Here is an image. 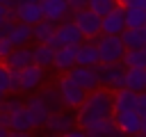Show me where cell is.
<instances>
[{
    "label": "cell",
    "instance_id": "obj_30",
    "mask_svg": "<svg viewBox=\"0 0 146 137\" xmlns=\"http://www.w3.org/2000/svg\"><path fill=\"white\" fill-rule=\"evenodd\" d=\"M14 50V43H11V39L7 37V34H0V62H5L7 59V55Z\"/></svg>",
    "mask_w": 146,
    "mask_h": 137
},
{
    "label": "cell",
    "instance_id": "obj_18",
    "mask_svg": "<svg viewBox=\"0 0 146 137\" xmlns=\"http://www.w3.org/2000/svg\"><path fill=\"white\" fill-rule=\"evenodd\" d=\"M71 126H75V119H73V114H64V112H52L46 121V128L50 132H59V135H64Z\"/></svg>",
    "mask_w": 146,
    "mask_h": 137
},
{
    "label": "cell",
    "instance_id": "obj_16",
    "mask_svg": "<svg viewBox=\"0 0 146 137\" xmlns=\"http://www.w3.org/2000/svg\"><path fill=\"white\" fill-rule=\"evenodd\" d=\"M137 98L139 94L128 89V87H121L114 91V112H125V110H135L137 107Z\"/></svg>",
    "mask_w": 146,
    "mask_h": 137
},
{
    "label": "cell",
    "instance_id": "obj_15",
    "mask_svg": "<svg viewBox=\"0 0 146 137\" xmlns=\"http://www.w3.org/2000/svg\"><path fill=\"white\" fill-rule=\"evenodd\" d=\"M16 14H18V21L21 23H30V25H34V23H39L43 18V11H41L39 0H21Z\"/></svg>",
    "mask_w": 146,
    "mask_h": 137
},
{
    "label": "cell",
    "instance_id": "obj_10",
    "mask_svg": "<svg viewBox=\"0 0 146 137\" xmlns=\"http://www.w3.org/2000/svg\"><path fill=\"white\" fill-rule=\"evenodd\" d=\"M123 11L125 9L119 5L116 9H112L110 14H105L100 18V32H105V34H121L125 30V16H123Z\"/></svg>",
    "mask_w": 146,
    "mask_h": 137
},
{
    "label": "cell",
    "instance_id": "obj_23",
    "mask_svg": "<svg viewBox=\"0 0 146 137\" xmlns=\"http://www.w3.org/2000/svg\"><path fill=\"white\" fill-rule=\"evenodd\" d=\"M52 57H55V48L52 46H48V43H43V41H39V46H34L32 48V59H34V64H39V66H52Z\"/></svg>",
    "mask_w": 146,
    "mask_h": 137
},
{
    "label": "cell",
    "instance_id": "obj_9",
    "mask_svg": "<svg viewBox=\"0 0 146 137\" xmlns=\"http://www.w3.org/2000/svg\"><path fill=\"white\" fill-rule=\"evenodd\" d=\"M39 5H41V11H43V18H50L57 25L62 21H68V16L73 14L66 0H39Z\"/></svg>",
    "mask_w": 146,
    "mask_h": 137
},
{
    "label": "cell",
    "instance_id": "obj_2",
    "mask_svg": "<svg viewBox=\"0 0 146 137\" xmlns=\"http://www.w3.org/2000/svg\"><path fill=\"white\" fill-rule=\"evenodd\" d=\"M96 46H98V57L103 64H112V62H121L125 46L121 41V34H105L100 32L96 37Z\"/></svg>",
    "mask_w": 146,
    "mask_h": 137
},
{
    "label": "cell",
    "instance_id": "obj_3",
    "mask_svg": "<svg viewBox=\"0 0 146 137\" xmlns=\"http://www.w3.org/2000/svg\"><path fill=\"white\" fill-rule=\"evenodd\" d=\"M57 89H59V96H62V103H64V107H71V110H78L82 103H84V98H87V89L84 87H80L68 73L64 75V78H59V82H57Z\"/></svg>",
    "mask_w": 146,
    "mask_h": 137
},
{
    "label": "cell",
    "instance_id": "obj_28",
    "mask_svg": "<svg viewBox=\"0 0 146 137\" xmlns=\"http://www.w3.org/2000/svg\"><path fill=\"white\" fill-rule=\"evenodd\" d=\"M91 11H96L100 18L105 16V14H110L112 9H116L119 7V2L116 0H89V5H87Z\"/></svg>",
    "mask_w": 146,
    "mask_h": 137
},
{
    "label": "cell",
    "instance_id": "obj_32",
    "mask_svg": "<svg viewBox=\"0 0 146 137\" xmlns=\"http://www.w3.org/2000/svg\"><path fill=\"white\" fill-rule=\"evenodd\" d=\"M66 2H68L71 11H78V9H82V7H87V5H89V0H66Z\"/></svg>",
    "mask_w": 146,
    "mask_h": 137
},
{
    "label": "cell",
    "instance_id": "obj_38",
    "mask_svg": "<svg viewBox=\"0 0 146 137\" xmlns=\"http://www.w3.org/2000/svg\"><path fill=\"white\" fill-rule=\"evenodd\" d=\"M0 5H7V0H0Z\"/></svg>",
    "mask_w": 146,
    "mask_h": 137
},
{
    "label": "cell",
    "instance_id": "obj_13",
    "mask_svg": "<svg viewBox=\"0 0 146 137\" xmlns=\"http://www.w3.org/2000/svg\"><path fill=\"white\" fill-rule=\"evenodd\" d=\"M114 121L119 123L123 135H139L141 128V116L137 110H125V112H114Z\"/></svg>",
    "mask_w": 146,
    "mask_h": 137
},
{
    "label": "cell",
    "instance_id": "obj_26",
    "mask_svg": "<svg viewBox=\"0 0 146 137\" xmlns=\"http://www.w3.org/2000/svg\"><path fill=\"white\" fill-rule=\"evenodd\" d=\"M25 105L30 107V112H32V116H34V123H36V126H46V121H48V116H50L46 103L36 96V98H30Z\"/></svg>",
    "mask_w": 146,
    "mask_h": 137
},
{
    "label": "cell",
    "instance_id": "obj_1",
    "mask_svg": "<svg viewBox=\"0 0 146 137\" xmlns=\"http://www.w3.org/2000/svg\"><path fill=\"white\" fill-rule=\"evenodd\" d=\"M112 116H114V91L107 87H98V89L89 91L84 103L78 107L75 123L80 128H84V132L89 135L96 126H100L103 121H107Z\"/></svg>",
    "mask_w": 146,
    "mask_h": 137
},
{
    "label": "cell",
    "instance_id": "obj_6",
    "mask_svg": "<svg viewBox=\"0 0 146 137\" xmlns=\"http://www.w3.org/2000/svg\"><path fill=\"white\" fill-rule=\"evenodd\" d=\"M80 87H84L87 91H94V89H98L100 87V75H98V68L96 66H80V64H75L71 71H66Z\"/></svg>",
    "mask_w": 146,
    "mask_h": 137
},
{
    "label": "cell",
    "instance_id": "obj_37",
    "mask_svg": "<svg viewBox=\"0 0 146 137\" xmlns=\"http://www.w3.org/2000/svg\"><path fill=\"white\" fill-rule=\"evenodd\" d=\"M141 7H144V9H146V0H141Z\"/></svg>",
    "mask_w": 146,
    "mask_h": 137
},
{
    "label": "cell",
    "instance_id": "obj_19",
    "mask_svg": "<svg viewBox=\"0 0 146 137\" xmlns=\"http://www.w3.org/2000/svg\"><path fill=\"white\" fill-rule=\"evenodd\" d=\"M7 37L11 39L14 46H25L30 39H34V30H32L30 23H21V21H16L14 27H11V32H9Z\"/></svg>",
    "mask_w": 146,
    "mask_h": 137
},
{
    "label": "cell",
    "instance_id": "obj_22",
    "mask_svg": "<svg viewBox=\"0 0 146 137\" xmlns=\"http://www.w3.org/2000/svg\"><path fill=\"white\" fill-rule=\"evenodd\" d=\"M125 87L137 94L146 91V68H125Z\"/></svg>",
    "mask_w": 146,
    "mask_h": 137
},
{
    "label": "cell",
    "instance_id": "obj_24",
    "mask_svg": "<svg viewBox=\"0 0 146 137\" xmlns=\"http://www.w3.org/2000/svg\"><path fill=\"white\" fill-rule=\"evenodd\" d=\"M123 16H125V27H144L146 25V9L141 5L135 7H123Z\"/></svg>",
    "mask_w": 146,
    "mask_h": 137
},
{
    "label": "cell",
    "instance_id": "obj_39",
    "mask_svg": "<svg viewBox=\"0 0 146 137\" xmlns=\"http://www.w3.org/2000/svg\"><path fill=\"white\" fill-rule=\"evenodd\" d=\"M144 27H146V25H144Z\"/></svg>",
    "mask_w": 146,
    "mask_h": 137
},
{
    "label": "cell",
    "instance_id": "obj_5",
    "mask_svg": "<svg viewBox=\"0 0 146 137\" xmlns=\"http://www.w3.org/2000/svg\"><path fill=\"white\" fill-rule=\"evenodd\" d=\"M73 23L84 34V39H96L100 34V16L96 11H91L89 7H82V9L73 11Z\"/></svg>",
    "mask_w": 146,
    "mask_h": 137
},
{
    "label": "cell",
    "instance_id": "obj_36",
    "mask_svg": "<svg viewBox=\"0 0 146 137\" xmlns=\"http://www.w3.org/2000/svg\"><path fill=\"white\" fill-rule=\"evenodd\" d=\"M5 9H7V7H5V5H0V23L5 21Z\"/></svg>",
    "mask_w": 146,
    "mask_h": 137
},
{
    "label": "cell",
    "instance_id": "obj_7",
    "mask_svg": "<svg viewBox=\"0 0 146 137\" xmlns=\"http://www.w3.org/2000/svg\"><path fill=\"white\" fill-rule=\"evenodd\" d=\"M7 126L11 128V135H25V132H30L36 123H34V116H32L30 107H27V105H21V107H16V110L9 114V123H7Z\"/></svg>",
    "mask_w": 146,
    "mask_h": 137
},
{
    "label": "cell",
    "instance_id": "obj_14",
    "mask_svg": "<svg viewBox=\"0 0 146 137\" xmlns=\"http://www.w3.org/2000/svg\"><path fill=\"white\" fill-rule=\"evenodd\" d=\"M57 39H59V46H66V43L78 46V43L84 41V34L78 30V25L73 21H62L57 25Z\"/></svg>",
    "mask_w": 146,
    "mask_h": 137
},
{
    "label": "cell",
    "instance_id": "obj_20",
    "mask_svg": "<svg viewBox=\"0 0 146 137\" xmlns=\"http://www.w3.org/2000/svg\"><path fill=\"white\" fill-rule=\"evenodd\" d=\"M121 41L125 48H141L146 46V27H125L121 32Z\"/></svg>",
    "mask_w": 146,
    "mask_h": 137
},
{
    "label": "cell",
    "instance_id": "obj_17",
    "mask_svg": "<svg viewBox=\"0 0 146 137\" xmlns=\"http://www.w3.org/2000/svg\"><path fill=\"white\" fill-rule=\"evenodd\" d=\"M32 62H34L32 59V48H23V46H14V50L5 59V64L9 68H23V66H27Z\"/></svg>",
    "mask_w": 146,
    "mask_h": 137
},
{
    "label": "cell",
    "instance_id": "obj_33",
    "mask_svg": "<svg viewBox=\"0 0 146 137\" xmlns=\"http://www.w3.org/2000/svg\"><path fill=\"white\" fill-rule=\"evenodd\" d=\"M121 7H135V5H141V0H116Z\"/></svg>",
    "mask_w": 146,
    "mask_h": 137
},
{
    "label": "cell",
    "instance_id": "obj_4",
    "mask_svg": "<svg viewBox=\"0 0 146 137\" xmlns=\"http://www.w3.org/2000/svg\"><path fill=\"white\" fill-rule=\"evenodd\" d=\"M98 75H100V87H107L112 91L125 87V64L123 62H112V64H96Z\"/></svg>",
    "mask_w": 146,
    "mask_h": 137
},
{
    "label": "cell",
    "instance_id": "obj_34",
    "mask_svg": "<svg viewBox=\"0 0 146 137\" xmlns=\"http://www.w3.org/2000/svg\"><path fill=\"white\" fill-rule=\"evenodd\" d=\"M9 135H11V128L5 126V123H0V137H9Z\"/></svg>",
    "mask_w": 146,
    "mask_h": 137
},
{
    "label": "cell",
    "instance_id": "obj_31",
    "mask_svg": "<svg viewBox=\"0 0 146 137\" xmlns=\"http://www.w3.org/2000/svg\"><path fill=\"white\" fill-rule=\"evenodd\" d=\"M137 112H139V116L141 119H146V91H141L139 94V98H137V107H135Z\"/></svg>",
    "mask_w": 146,
    "mask_h": 137
},
{
    "label": "cell",
    "instance_id": "obj_25",
    "mask_svg": "<svg viewBox=\"0 0 146 137\" xmlns=\"http://www.w3.org/2000/svg\"><path fill=\"white\" fill-rule=\"evenodd\" d=\"M39 98L46 103V107H48V112L52 114V112H62V107H64V103H62V96H59V89L57 87H48V89H43L41 94H39Z\"/></svg>",
    "mask_w": 146,
    "mask_h": 137
},
{
    "label": "cell",
    "instance_id": "obj_8",
    "mask_svg": "<svg viewBox=\"0 0 146 137\" xmlns=\"http://www.w3.org/2000/svg\"><path fill=\"white\" fill-rule=\"evenodd\" d=\"M41 80H43V66H39V64L32 62V64L18 68V87H21V91H34V89H39Z\"/></svg>",
    "mask_w": 146,
    "mask_h": 137
},
{
    "label": "cell",
    "instance_id": "obj_21",
    "mask_svg": "<svg viewBox=\"0 0 146 137\" xmlns=\"http://www.w3.org/2000/svg\"><path fill=\"white\" fill-rule=\"evenodd\" d=\"M125 68H146V46L141 48H125L123 59Z\"/></svg>",
    "mask_w": 146,
    "mask_h": 137
},
{
    "label": "cell",
    "instance_id": "obj_11",
    "mask_svg": "<svg viewBox=\"0 0 146 137\" xmlns=\"http://www.w3.org/2000/svg\"><path fill=\"white\" fill-rule=\"evenodd\" d=\"M75 53H78V46L73 43H66V46H57L55 48V57H52V66L62 73L71 71L75 66Z\"/></svg>",
    "mask_w": 146,
    "mask_h": 137
},
{
    "label": "cell",
    "instance_id": "obj_35",
    "mask_svg": "<svg viewBox=\"0 0 146 137\" xmlns=\"http://www.w3.org/2000/svg\"><path fill=\"white\" fill-rule=\"evenodd\" d=\"M139 135H146V119H141V128H139Z\"/></svg>",
    "mask_w": 146,
    "mask_h": 137
},
{
    "label": "cell",
    "instance_id": "obj_27",
    "mask_svg": "<svg viewBox=\"0 0 146 137\" xmlns=\"http://www.w3.org/2000/svg\"><path fill=\"white\" fill-rule=\"evenodd\" d=\"M32 30H34V39H36V41H46L48 37H52V34H55L57 23H55V21H50V18H41L39 23H34V25H32Z\"/></svg>",
    "mask_w": 146,
    "mask_h": 137
},
{
    "label": "cell",
    "instance_id": "obj_29",
    "mask_svg": "<svg viewBox=\"0 0 146 137\" xmlns=\"http://www.w3.org/2000/svg\"><path fill=\"white\" fill-rule=\"evenodd\" d=\"M9 91H11V68L5 62H0V98H5Z\"/></svg>",
    "mask_w": 146,
    "mask_h": 137
},
{
    "label": "cell",
    "instance_id": "obj_12",
    "mask_svg": "<svg viewBox=\"0 0 146 137\" xmlns=\"http://www.w3.org/2000/svg\"><path fill=\"white\" fill-rule=\"evenodd\" d=\"M98 62H100V57H98V46H96V39H84L82 43H78L75 64H80V66H96Z\"/></svg>",
    "mask_w": 146,
    "mask_h": 137
}]
</instances>
